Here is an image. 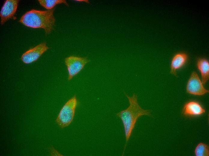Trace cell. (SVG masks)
<instances>
[{
    "instance_id": "cell-1",
    "label": "cell",
    "mask_w": 209,
    "mask_h": 156,
    "mask_svg": "<svg viewBox=\"0 0 209 156\" xmlns=\"http://www.w3.org/2000/svg\"><path fill=\"white\" fill-rule=\"evenodd\" d=\"M124 94L128 100L129 106L127 108L119 112L116 115L122 121L124 128L126 143L122 156L124 154L128 142L138 119L144 116L152 117L150 110L144 109L139 105L136 94L134 93L132 96H129L126 93Z\"/></svg>"
},
{
    "instance_id": "cell-2",
    "label": "cell",
    "mask_w": 209,
    "mask_h": 156,
    "mask_svg": "<svg viewBox=\"0 0 209 156\" xmlns=\"http://www.w3.org/2000/svg\"><path fill=\"white\" fill-rule=\"evenodd\" d=\"M54 10V8L46 10H32L23 15L19 21L29 27L43 28L47 34H49L55 23Z\"/></svg>"
},
{
    "instance_id": "cell-3",
    "label": "cell",
    "mask_w": 209,
    "mask_h": 156,
    "mask_svg": "<svg viewBox=\"0 0 209 156\" xmlns=\"http://www.w3.org/2000/svg\"><path fill=\"white\" fill-rule=\"evenodd\" d=\"M78 101L75 95L69 99L64 104L56 119V124L61 128L69 126L73 121Z\"/></svg>"
},
{
    "instance_id": "cell-4",
    "label": "cell",
    "mask_w": 209,
    "mask_h": 156,
    "mask_svg": "<svg viewBox=\"0 0 209 156\" xmlns=\"http://www.w3.org/2000/svg\"><path fill=\"white\" fill-rule=\"evenodd\" d=\"M89 62L86 57L72 56L65 58V62L68 73V80H71L77 75Z\"/></svg>"
},
{
    "instance_id": "cell-5",
    "label": "cell",
    "mask_w": 209,
    "mask_h": 156,
    "mask_svg": "<svg viewBox=\"0 0 209 156\" xmlns=\"http://www.w3.org/2000/svg\"><path fill=\"white\" fill-rule=\"evenodd\" d=\"M186 88L187 93L195 96H202L209 92V90L204 87L201 79L195 71L192 73Z\"/></svg>"
},
{
    "instance_id": "cell-6",
    "label": "cell",
    "mask_w": 209,
    "mask_h": 156,
    "mask_svg": "<svg viewBox=\"0 0 209 156\" xmlns=\"http://www.w3.org/2000/svg\"><path fill=\"white\" fill-rule=\"evenodd\" d=\"M49 48L45 42L41 43L25 52L21 56V59L26 64L36 61Z\"/></svg>"
},
{
    "instance_id": "cell-7",
    "label": "cell",
    "mask_w": 209,
    "mask_h": 156,
    "mask_svg": "<svg viewBox=\"0 0 209 156\" xmlns=\"http://www.w3.org/2000/svg\"><path fill=\"white\" fill-rule=\"evenodd\" d=\"M19 0H7L4 2L0 13V23L3 24L15 14Z\"/></svg>"
},
{
    "instance_id": "cell-8",
    "label": "cell",
    "mask_w": 209,
    "mask_h": 156,
    "mask_svg": "<svg viewBox=\"0 0 209 156\" xmlns=\"http://www.w3.org/2000/svg\"><path fill=\"white\" fill-rule=\"evenodd\" d=\"M206 112V110L198 102L190 100L186 103L183 108V115L187 117L201 116Z\"/></svg>"
},
{
    "instance_id": "cell-9",
    "label": "cell",
    "mask_w": 209,
    "mask_h": 156,
    "mask_svg": "<svg viewBox=\"0 0 209 156\" xmlns=\"http://www.w3.org/2000/svg\"><path fill=\"white\" fill-rule=\"evenodd\" d=\"M188 59V55L185 52H180L175 54L173 57L170 63L171 74L176 76L177 71L185 64Z\"/></svg>"
},
{
    "instance_id": "cell-10",
    "label": "cell",
    "mask_w": 209,
    "mask_h": 156,
    "mask_svg": "<svg viewBox=\"0 0 209 156\" xmlns=\"http://www.w3.org/2000/svg\"><path fill=\"white\" fill-rule=\"evenodd\" d=\"M196 66L200 72L201 80L203 84L206 83L209 79V62L204 58H198L196 61Z\"/></svg>"
},
{
    "instance_id": "cell-11",
    "label": "cell",
    "mask_w": 209,
    "mask_h": 156,
    "mask_svg": "<svg viewBox=\"0 0 209 156\" xmlns=\"http://www.w3.org/2000/svg\"><path fill=\"white\" fill-rule=\"evenodd\" d=\"M40 4L48 10L52 9L56 5L63 4L67 6L68 4L65 0H39Z\"/></svg>"
},
{
    "instance_id": "cell-12",
    "label": "cell",
    "mask_w": 209,
    "mask_h": 156,
    "mask_svg": "<svg viewBox=\"0 0 209 156\" xmlns=\"http://www.w3.org/2000/svg\"><path fill=\"white\" fill-rule=\"evenodd\" d=\"M194 153L196 156H209L208 146L204 143L200 142L196 147Z\"/></svg>"
}]
</instances>
